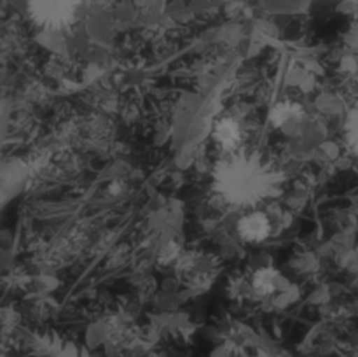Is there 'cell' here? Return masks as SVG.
<instances>
[{
    "instance_id": "5b68a950",
    "label": "cell",
    "mask_w": 358,
    "mask_h": 357,
    "mask_svg": "<svg viewBox=\"0 0 358 357\" xmlns=\"http://www.w3.org/2000/svg\"><path fill=\"white\" fill-rule=\"evenodd\" d=\"M278 276L280 273L275 268H261L252 276V287L261 296H269V294L275 293Z\"/></svg>"
},
{
    "instance_id": "3957f363",
    "label": "cell",
    "mask_w": 358,
    "mask_h": 357,
    "mask_svg": "<svg viewBox=\"0 0 358 357\" xmlns=\"http://www.w3.org/2000/svg\"><path fill=\"white\" fill-rule=\"evenodd\" d=\"M236 231L240 234L241 240L248 241V244H261L266 238H269L273 231L271 219L262 210H250L241 219L238 220Z\"/></svg>"
},
{
    "instance_id": "6da1fadb",
    "label": "cell",
    "mask_w": 358,
    "mask_h": 357,
    "mask_svg": "<svg viewBox=\"0 0 358 357\" xmlns=\"http://www.w3.org/2000/svg\"><path fill=\"white\" fill-rule=\"evenodd\" d=\"M285 177L257 150L238 149L227 153L213 172V188L226 203L254 209L282 191Z\"/></svg>"
},
{
    "instance_id": "8992f818",
    "label": "cell",
    "mask_w": 358,
    "mask_h": 357,
    "mask_svg": "<svg viewBox=\"0 0 358 357\" xmlns=\"http://www.w3.org/2000/svg\"><path fill=\"white\" fill-rule=\"evenodd\" d=\"M345 140L348 149L358 156V104L346 115Z\"/></svg>"
},
{
    "instance_id": "277c9868",
    "label": "cell",
    "mask_w": 358,
    "mask_h": 357,
    "mask_svg": "<svg viewBox=\"0 0 358 357\" xmlns=\"http://www.w3.org/2000/svg\"><path fill=\"white\" fill-rule=\"evenodd\" d=\"M213 136L226 153L238 150L241 142L240 122L233 118H222L220 121H217L215 128H213Z\"/></svg>"
},
{
    "instance_id": "52a82bcc",
    "label": "cell",
    "mask_w": 358,
    "mask_h": 357,
    "mask_svg": "<svg viewBox=\"0 0 358 357\" xmlns=\"http://www.w3.org/2000/svg\"><path fill=\"white\" fill-rule=\"evenodd\" d=\"M301 115V105L292 104V102H283L273 108V122L275 125H285L290 119H296Z\"/></svg>"
},
{
    "instance_id": "7a4b0ae2",
    "label": "cell",
    "mask_w": 358,
    "mask_h": 357,
    "mask_svg": "<svg viewBox=\"0 0 358 357\" xmlns=\"http://www.w3.org/2000/svg\"><path fill=\"white\" fill-rule=\"evenodd\" d=\"M83 0H27L30 20L42 30L62 31L72 27Z\"/></svg>"
}]
</instances>
